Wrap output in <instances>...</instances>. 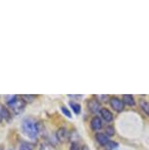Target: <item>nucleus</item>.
<instances>
[{
    "instance_id": "nucleus-1",
    "label": "nucleus",
    "mask_w": 149,
    "mask_h": 150,
    "mask_svg": "<svg viewBox=\"0 0 149 150\" xmlns=\"http://www.w3.org/2000/svg\"><path fill=\"white\" fill-rule=\"evenodd\" d=\"M22 129L23 132L30 139H35L39 134V124L38 122L32 117H27L24 119L22 123Z\"/></svg>"
},
{
    "instance_id": "nucleus-2",
    "label": "nucleus",
    "mask_w": 149,
    "mask_h": 150,
    "mask_svg": "<svg viewBox=\"0 0 149 150\" xmlns=\"http://www.w3.org/2000/svg\"><path fill=\"white\" fill-rule=\"evenodd\" d=\"M7 104L9 106L10 110L15 115H19L21 113H23L27 105V103L24 101V99L19 95L9 96L7 99Z\"/></svg>"
},
{
    "instance_id": "nucleus-3",
    "label": "nucleus",
    "mask_w": 149,
    "mask_h": 150,
    "mask_svg": "<svg viewBox=\"0 0 149 150\" xmlns=\"http://www.w3.org/2000/svg\"><path fill=\"white\" fill-rule=\"evenodd\" d=\"M110 105L117 112H122L125 109V103L118 97H112L110 99Z\"/></svg>"
},
{
    "instance_id": "nucleus-4",
    "label": "nucleus",
    "mask_w": 149,
    "mask_h": 150,
    "mask_svg": "<svg viewBox=\"0 0 149 150\" xmlns=\"http://www.w3.org/2000/svg\"><path fill=\"white\" fill-rule=\"evenodd\" d=\"M88 107L89 111L92 113H98V112H100L101 109H102L100 106V103L98 102L97 100H95V99H90V100H88Z\"/></svg>"
},
{
    "instance_id": "nucleus-5",
    "label": "nucleus",
    "mask_w": 149,
    "mask_h": 150,
    "mask_svg": "<svg viewBox=\"0 0 149 150\" xmlns=\"http://www.w3.org/2000/svg\"><path fill=\"white\" fill-rule=\"evenodd\" d=\"M90 127L94 132H98L99 129H101V128H102V120H101L98 116H95V117L91 119Z\"/></svg>"
},
{
    "instance_id": "nucleus-6",
    "label": "nucleus",
    "mask_w": 149,
    "mask_h": 150,
    "mask_svg": "<svg viewBox=\"0 0 149 150\" xmlns=\"http://www.w3.org/2000/svg\"><path fill=\"white\" fill-rule=\"evenodd\" d=\"M100 116L102 117V119L104 121H106L107 123H110V122L113 121V114L109 109L107 108H102L100 110Z\"/></svg>"
},
{
    "instance_id": "nucleus-7",
    "label": "nucleus",
    "mask_w": 149,
    "mask_h": 150,
    "mask_svg": "<svg viewBox=\"0 0 149 150\" xmlns=\"http://www.w3.org/2000/svg\"><path fill=\"white\" fill-rule=\"evenodd\" d=\"M95 138H96V141L101 145L105 146L109 141V137L106 134H102V132H98V134H95Z\"/></svg>"
},
{
    "instance_id": "nucleus-8",
    "label": "nucleus",
    "mask_w": 149,
    "mask_h": 150,
    "mask_svg": "<svg viewBox=\"0 0 149 150\" xmlns=\"http://www.w3.org/2000/svg\"><path fill=\"white\" fill-rule=\"evenodd\" d=\"M67 135H68V131L65 128H61L57 131V134H56V137L57 139L60 141V142H63V141L66 140Z\"/></svg>"
},
{
    "instance_id": "nucleus-9",
    "label": "nucleus",
    "mask_w": 149,
    "mask_h": 150,
    "mask_svg": "<svg viewBox=\"0 0 149 150\" xmlns=\"http://www.w3.org/2000/svg\"><path fill=\"white\" fill-rule=\"evenodd\" d=\"M123 102L129 106H133L136 104V101H134V98L133 95L131 94H125L123 96Z\"/></svg>"
},
{
    "instance_id": "nucleus-10",
    "label": "nucleus",
    "mask_w": 149,
    "mask_h": 150,
    "mask_svg": "<svg viewBox=\"0 0 149 150\" xmlns=\"http://www.w3.org/2000/svg\"><path fill=\"white\" fill-rule=\"evenodd\" d=\"M70 106H71V108H72L73 111H74L75 114L78 115L81 113V104H78L77 102H74V101H71V102H70Z\"/></svg>"
},
{
    "instance_id": "nucleus-11",
    "label": "nucleus",
    "mask_w": 149,
    "mask_h": 150,
    "mask_svg": "<svg viewBox=\"0 0 149 150\" xmlns=\"http://www.w3.org/2000/svg\"><path fill=\"white\" fill-rule=\"evenodd\" d=\"M139 105L141 107V109L143 110V112L149 116V103L146 102L145 100H140Z\"/></svg>"
},
{
    "instance_id": "nucleus-12",
    "label": "nucleus",
    "mask_w": 149,
    "mask_h": 150,
    "mask_svg": "<svg viewBox=\"0 0 149 150\" xmlns=\"http://www.w3.org/2000/svg\"><path fill=\"white\" fill-rule=\"evenodd\" d=\"M19 150H33V147L30 143L27 142V141H23L20 145Z\"/></svg>"
},
{
    "instance_id": "nucleus-13",
    "label": "nucleus",
    "mask_w": 149,
    "mask_h": 150,
    "mask_svg": "<svg viewBox=\"0 0 149 150\" xmlns=\"http://www.w3.org/2000/svg\"><path fill=\"white\" fill-rule=\"evenodd\" d=\"M118 146H119V144H118L117 142H114V141H109V142L105 145V147L108 150H113L115 148H117Z\"/></svg>"
},
{
    "instance_id": "nucleus-14",
    "label": "nucleus",
    "mask_w": 149,
    "mask_h": 150,
    "mask_svg": "<svg viewBox=\"0 0 149 150\" xmlns=\"http://www.w3.org/2000/svg\"><path fill=\"white\" fill-rule=\"evenodd\" d=\"M105 132H106V134H107L108 137H112V135L115 134V129H114V127H112V126L106 127Z\"/></svg>"
},
{
    "instance_id": "nucleus-15",
    "label": "nucleus",
    "mask_w": 149,
    "mask_h": 150,
    "mask_svg": "<svg viewBox=\"0 0 149 150\" xmlns=\"http://www.w3.org/2000/svg\"><path fill=\"white\" fill-rule=\"evenodd\" d=\"M21 97L24 99V101L26 103L27 102H32V101L35 100V96H33V95H30V94L29 95H22Z\"/></svg>"
},
{
    "instance_id": "nucleus-16",
    "label": "nucleus",
    "mask_w": 149,
    "mask_h": 150,
    "mask_svg": "<svg viewBox=\"0 0 149 150\" xmlns=\"http://www.w3.org/2000/svg\"><path fill=\"white\" fill-rule=\"evenodd\" d=\"M61 110H62V112H63V114L67 116L69 119H71L72 118V114H71V112H70V110L68 108H66L65 106H62L61 107Z\"/></svg>"
},
{
    "instance_id": "nucleus-17",
    "label": "nucleus",
    "mask_w": 149,
    "mask_h": 150,
    "mask_svg": "<svg viewBox=\"0 0 149 150\" xmlns=\"http://www.w3.org/2000/svg\"><path fill=\"white\" fill-rule=\"evenodd\" d=\"M70 150H80V147H78V143H72L71 147H70Z\"/></svg>"
},
{
    "instance_id": "nucleus-18",
    "label": "nucleus",
    "mask_w": 149,
    "mask_h": 150,
    "mask_svg": "<svg viewBox=\"0 0 149 150\" xmlns=\"http://www.w3.org/2000/svg\"><path fill=\"white\" fill-rule=\"evenodd\" d=\"M81 150H90V149L88 148V145H83V147H81Z\"/></svg>"
},
{
    "instance_id": "nucleus-19",
    "label": "nucleus",
    "mask_w": 149,
    "mask_h": 150,
    "mask_svg": "<svg viewBox=\"0 0 149 150\" xmlns=\"http://www.w3.org/2000/svg\"><path fill=\"white\" fill-rule=\"evenodd\" d=\"M0 150H3V149H2V148H0Z\"/></svg>"
}]
</instances>
